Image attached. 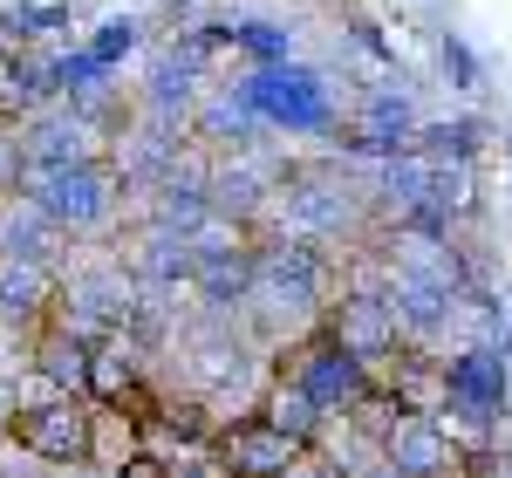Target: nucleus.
Returning a JSON list of instances; mask_svg holds the SVG:
<instances>
[{
  "mask_svg": "<svg viewBox=\"0 0 512 478\" xmlns=\"http://www.w3.org/2000/svg\"><path fill=\"white\" fill-rule=\"evenodd\" d=\"M335 294H342V253H321L308 239L253 233V274H246L239 328L267 356H287L301 335H315Z\"/></svg>",
  "mask_w": 512,
  "mask_h": 478,
  "instance_id": "nucleus-1",
  "label": "nucleus"
},
{
  "mask_svg": "<svg viewBox=\"0 0 512 478\" xmlns=\"http://www.w3.org/2000/svg\"><path fill=\"white\" fill-rule=\"evenodd\" d=\"M21 199H35L69 246H96L130 219V192L110 171V158H82L62 171H21Z\"/></svg>",
  "mask_w": 512,
  "mask_h": 478,
  "instance_id": "nucleus-2",
  "label": "nucleus"
},
{
  "mask_svg": "<svg viewBox=\"0 0 512 478\" xmlns=\"http://www.w3.org/2000/svg\"><path fill=\"white\" fill-rule=\"evenodd\" d=\"M130 308H137V280L123 274L110 239L62 253V267H55V328H69L82 342H103L130 321Z\"/></svg>",
  "mask_w": 512,
  "mask_h": 478,
  "instance_id": "nucleus-3",
  "label": "nucleus"
},
{
  "mask_svg": "<svg viewBox=\"0 0 512 478\" xmlns=\"http://www.w3.org/2000/svg\"><path fill=\"white\" fill-rule=\"evenodd\" d=\"M233 96L260 117V130H287V137H328L335 130V82L308 69V62H274V69H246Z\"/></svg>",
  "mask_w": 512,
  "mask_h": 478,
  "instance_id": "nucleus-4",
  "label": "nucleus"
},
{
  "mask_svg": "<svg viewBox=\"0 0 512 478\" xmlns=\"http://www.w3.org/2000/svg\"><path fill=\"white\" fill-rule=\"evenodd\" d=\"M7 444L41 458V465H55V472H82L89 465V444H96V403L69 397V390H48V397L14 410Z\"/></svg>",
  "mask_w": 512,
  "mask_h": 478,
  "instance_id": "nucleus-5",
  "label": "nucleus"
},
{
  "mask_svg": "<svg viewBox=\"0 0 512 478\" xmlns=\"http://www.w3.org/2000/svg\"><path fill=\"white\" fill-rule=\"evenodd\" d=\"M274 376H287V383H294L301 397L315 403L328 424H342L355 403L376 390V376H369V369H362L355 356H342V349H335L321 328H315V335H301L287 356H274Z\"/></svg>",
  "mask_w": 512,
  "mask_h": 478,
  "instance_id": "nucleus-6",
  "label": "nucleus"
},
{
  "mask_svg": "<svg viewBox=\"0 0 512 478\" xmlns=\"http://www.w3.org/2000/svg\"><path fill=\"white\" fill-rule=\"evenodd\" d=\"M417 96L410 89H396V82H369L362 96H355L349 117H335V144H342V158H396V151H410V137H417Z\"/></svg>",
  "mask_w": 512,
  "mask_h": 478,
  "instance_id": "nucleus-7",
  "label": "nucleus"
},
{
  "mask_svg": "<svg viewBox=\"0 0 512 478\" xmlns=\"http://www.w3.org/2000/svg\"><path fill=\"white\" fill-rule=\"evenodd\" d=\"M321 335L342 349V356H355L369 376H383L410 342H403V328H396L390 301L383 294H369V287H342L335 301H328V315H321Z\"/></svg>",
  "mask_w": 512,
  "mask_h": 478,
  "instance_id": "nucleus-8",
  "label": "nucleus"
},
{
  "mask_svg": "<svg viewBox=\"0 0 512 478\" xmlns=\"http://www.w3.org/2000/svg\"><path fill=\"white\" fill-rule=\"evenodd\" d=\"M376 451H383V472L390 478H465V444L444 431V417L403 410Z\"/></svg>",
  "mask_w": 512,
  "mask_h": 478,
  "instance_id": "nucleus-9",
  "label": "nucleus"
},
{
  "mask_svg": "<svg viewBox=\"0 0 512 478\" xmlns=\"http://www.w3.org/2000/svg\"><path fill=\"white\" fill-rule=\"evenodd\" d=\"M212 458H219V472H226V478H280L301 451L280 438L274 424H260V417L246 410V417H233V424L212 431Z\"/></svg>",
  "mask_w": 512,
  "mask_h": 478,
  "instance_id": "nucleus-10",
  "label": "nucleus"
},
{
  "mask_svg": "<svg viewBox=\"0 0 512 478\" xmlns=\"http://www.w3.org/2000/svg\"><path fill=\"white\" fill-rule=\"evenodd\" d=\"M69 239L48 226V212L21 192L0 199V260H21V267H62Z\"/></svg>",
  "mask_w": 512,
  "mask_h": 478,
  "instance_id": "nucleus-11",
  "label": "nucleus"
},
{
  "mask_svg": "<svg viewBox=\"0 0 512 478\" xmlns=\"http://www.w3.org/2000/svg\"><path fill=\"white\" fill-rule=\"evenodd\" d=\"M55 321V267H21V260H0V328L7 335H35Z\"/></svg>",
  "mask_w": 512,
  "mask_h": 478,
  "instance_id": "nucleus-12",
  "label": "nucleus"
},
{
  "mask_svg": "<svg viewBox=\"0 0 512 478\" xmlns=\"http://www.w3.org/2000/svg\"><path fill=\"white\" fill-rule=\"evenodd\" d=\"M21 369H28L35 383H48V390H69V397H82V376H89V342L48 321V328H35V335H28Z\"/></svg>",
  "mask_w": 512,
  "mask_h": 478,
  "instance_id": "nucleus-13",
  "label": "nucleus"
},
{
  "mask_svg": "<svg viewBox=\"0 0 512 478\" xmlns=\"http://www.w3.org/2000/svg\"><path fill=\"white\" fill-rule=\"evenodd\" d=\"M253 417H260V424H274V431L294 444V451H321V438H328V417H321V410L301 397V390H294L287 376H274V383L260 390Z\"/></svg>",
  "mask_w": 512,
  "mask_h": 478,
  "instance_id": "nucleus-14",
  "label": "nucleus"
},
{
  "mask_svg": "<svg viewBox=\"0 0 512 478\" xmlns=\"http://www.w3.org/2000/svg\"><path fill=\"white\" fill-rule=\"evenodd\" d=\"M485 117H444V123H417V137H410V151L431 164H478L485 151Z\"/></svg>",
  "mask_w": 512,
  "mask_h": 478,
  "instance_id": "nucleus-15",
  "label": "nucleus"
},
{
  "mask_svg": "<svg viewBox=\"0 0 512 478\" xmlns=\"http://www.w3.org/2000/svg\"><path fill=\"white\" fill-rule=\"evenodd\" d=\"M219 41L233 48V55H246L253 69H274V62H294V35L280 28V21H219Z\"/></svg>",
  "mask_w": 512,
  "mask_h": 478,
  "instance_id": "nucleus-16",
  "label": "nucleus"
},
{
  "mask_svg": "<svg viewBox=\"0 0 512 478\" xmlns=\"http://www.w3.org/2000/svg\"><path fill=\"white\" fill-rule=\"evenodd\" d=\"M82 48H89V55H96V62L117 76V62L137 48V21H130V14H110V21H96V35L82 41Z\"/></svg>",
  "mask_w": 512,
  "mask_h": 478,
  "instance_id": "nucleus-17",
  "label": "nucleus"
},
{
  "mask_svg": "<svg viewBox=\"0 0 512 478\" xmlns=\"http://www.w3.org/2000/svg\"><path fill=\"white\" fill-rule=\"evenodd\" d=\"M437 62H444L451 89H478V82H485V69H478V55H472V41L451 35V28H444V41H437Z\"/></svg>",
  "mask_w": 512,
  "mask_h": 478,
  "instance_id": "nucleus-18",
  "label": "nucleus"
},
{
  "mask_svg": "<svg viewBox=\"0 0 512 478\" xmlns=\"http://www.w3.org/2000/svg\"><path fill=\"white\" fill-rule=\"evenodd\" d=\"M0 478H62V472L41 465V458H28V451H14V444L0 438Z\"/></svg>",
  "mask_w": 512,
  "mask_h": 478,
  "instance_id": "nucleus-19",
  "label": "nucleus"
},
{
  "mask_svg": "<svg viewBox=\"0 0 512 478\" xmlns=\"http://www.w3.org/2000/svg\"><path fill=\"white\" fill-rule=\"evenodd\" d=\"M110 478H171V472H164V458H158V451H144V444H137V451H130V458H123V465H117Z\"/></svg>",
  "mask_w": 512,
  "mask_h": 478,
  "instance_id": "nucleus-20",
  "label": "nucleus"
}]
</instances>
